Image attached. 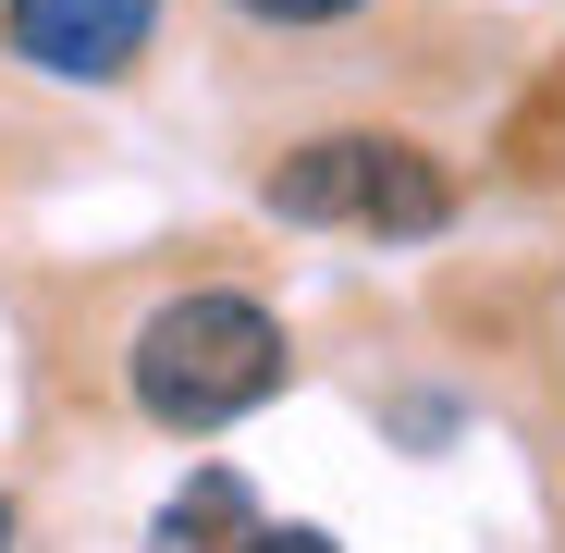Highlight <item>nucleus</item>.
<instances>
[{
  "mask_svg": "<svg viewBox=\"0 0 565 553\" xmlns=\"http://www.w3.org/2000/svg\"><path fill=\"white\" fill-rule=\"evenodd\" d=\"M258 529H270V517H258V492H246L234 468H198V480L160 504V529H148V541H160V553H246Z\"/></svg>",
  "mask_w": 565,
  "mask_h": 553,
  "instance_id": "nucleus-4",
  "label": "nucleus"
},
{
  "mask_svg": "<svg viewBox=\"0 0 565 553\" xmlns=\"http://www.w3.org/2000/svg\"><path fill=\"white\" fill-rule=\"evenodd\" d=\"M124 382H136V406L160 430H222V418H246V406L282 394V320L258 296H222V284L172 296V308H148Z\"/></svg>",
  "mask_w": 565,
  "mask_h": 553,
  "instance_id": "nucleus-1",
  "label": "nucleus"
},
{
  "mask_svg": "<svg viewBox=\"0 0 565 553\" xmlns=\"http://www.w3.org/2000/svg\"><path fill=\"white\" fill-rule=\"evenodd\" d=\"M246 553H332V541H320V529H258Z\"/></svg>",
  "mask_w": 565,
  "mask_h": 553,
  "instance_id": "nucleus-6",
  "label": "nucleus"
},
{
  "mask_svg": "<svg viewBox=\"0 0 565 553\" xmlns=\"http://www.w3.org/2000/svg\"><path fill=\"white\" fill-rule=\"evenodd\" d=\"M0 553H13V504H0Z\"/></svg>",
  "mask_w": 565,
  "mask_h": 553,
  "instance_id": "nucleus-7",
  "label": "nucleus"
},
{
  "mask_svg": "<svg viewBox=\"0 0 565 553\" xmlns=\"http://www.w3.org/2000/svg\"><path fill=\"white\" fill-rule=\"evenodd\" d=\"M258 198H270V222H308V234H443L455 222L443 160L406 148V136H320Z\"/></svg>",
  "mask_w": 565,
  "mask_h": 553,
  "instance_id": "nucleus-2",
  "label": "nucleus"
},
{
  "mask_svg": "<svg viewBox=\"0 0 565 553\" xmlns=\"http://www.w3.org/2000/svg\"><path fill=\"white\" fill-rule=\"evenodd\" d=\"M234 13H258V25H344L356 0H234Z\"/></svg>",
  "mask_w": 565,
  "mask_h": 553,
  "instance_id": "nucleus-5",
  "label": "nucleus"
},
{
  "mask_svg": "<svg viewBox=\"0 0 565 553\" xmlns=\"http://www.w3.org/2000/svg\"><path fill=\"white\" fill-rule=\"evenodd\" d=\"M160 25V0H0V38L62 86H111Z\"/></svg>",
  "mask_w": 565,
  "mask_h": 553,
  "instance_id": "nucleus-3",
  "label": "nucleus"
}]
</instances>
